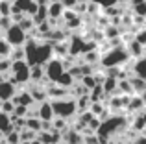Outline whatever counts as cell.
<instances>
[{
    "label": "cell",
    "instance_id": "cell-1",
    "mask_svg": "<svg viewBox=\"0 0 146 144\" xmlns=\"http://www.w3.org/2000/svg\"><path fill=\"white\" fill-rule=\"evenodd\" d=\"M24 50L26 63L30 67H46L54 59V44L50 41H39L35 37H28Z\"/></svg>",
    "mask_w": 146,
    "mask_h": 144
},
{
    "label": "cell",
    "instance_id": "cell-2",
    "mask_svg": "<svg viewBox=\"0 0 146 144\" xmlns=\"http://www.w3.org/2000/svg\"><path fill=\"white\" fill-rule=\"evenodd\" d=\"M131 55H129L128 48L126 46H118V48H111L107 54L102 55V61H100V67L104 70L109 69H124V67L131 65Z\"/></svg>",
    "mask_w": 146,
    "mask_h": 144
},
{
    "label": "cell",
    "instance_id": "cell-3",
    "mask_svg": "<svg viewBox=\"0 0 146 144\" xmlns=\"http://www.w3.org/2000/svg\"><path fill=\"white\" fill-rule=\"evenodd\" d=\"M54 113H56V118H65L70 122L74 116H78V104H76V98H63V100H54L52 102Z\"/></svg>",
    "mask_w": 146,
    "mask_h": 144
},
{
    "label": "cell",
    "instance_id": "cell-4",
    "mask_svg": "<svg viewBox=\"0 0 146 144\" xmlns=\"http://www.w3.org/2000/svg\"><path fill=\"white\" fill-rule=\"evenodd\" d=\"M9 79L15 83L17 87H28L32 83V67L28 65L26 61H17L13 63L11 67V74H9Z\"/></svg>",
    "mask_w": 146,
    "mask_h": 144
},
{
    "label": "cell",
    "instance_id": "cell-5",
    "mask_svg": "<svg viewBox=\"0 0 146 144\" xmlns=\"http://www.w3.org/2000/svg\"><path fill=\"white\" fill-rule=\"evenodd\" d=\"M28 37H30V35H28V33H26L19 24H13L6 33H4V39H6L13 48H21V46H24L26 41H28Z\"/></svg>",
    "mask_w": 146,
    "mask_h": 144
},
{
    "label": "cell",
    "instance_id": "cell-6",
    "mask_svg": "<svg viewBox=\"0 0 146 144\" xmlns=\"http://www.w3.org/2000/svg\"><path fill=\"white\" fill-rule=\"evenodd\" d=\"M44 70H46V79H48L50 83H57L61 79V76L67 72L63 61H61V59H57V57H54L52 61L44 67Z\"/></svg>",
    "mask_w": 146,
    "mask_h": 144
},
{
    "label": "cell",
    "instance_id": "cell-7",
    "mask_svg": "<svg viewBox=\"0 0 146 144\" xmlns=\"http://www.w3.org/2000/svg\"><path fill=\"white\" fill-rule=\"evenodd\" d=\"M83 22H85V18L82 17V15H78L74 9H67L63 15V28L68 30V32H76V30H80L83 26Z\"/></svg>",
    "mask_w": 146,
    "mask_h": 144
},
{
    "label": "cell",
    "instance_id": "cell-8",
    "mask_svg": "<svg viewBox=\"0 0 146 144\" xmlns=\"http://www.w3.org/2000/svg\"><path fill=\"white\" fill-rule=\"evenodd\" d=\"M19 87L9 79V76H4L0 79V102H9L17 96Z\"/></svg>",
    "mask_w": 146,
    "mask_h": 144
},
{
    "label": "cell",
    "instance_id": "cell-9",
    "mask_svg": "<svg viewBox=\"0 0 146 144\" xmlns=\"http://www.w3.org/2000/svg\"><path fill=\"white\" fill-rule=\"evenodd\" d=\"M46 92H48V100L54 102V100H63V98H70V90L68 89H63L59 87L57 83H48L46 85Z\"/></svg>",
    "mask_w": 146,
    "mask_h": 144
},
{
    "label": "cell",
    "instance_id": "cell-10",
    "mask_svg": "<svg viewBox=\"0 0 146 144\" xmlns=\"http://www.w3.org/2000/svg\"><path fill=\"white\" fill-rule=\"evenodd\" d=\"M26 89L30 90V94H32L33 102H35L37 105L43 104V102H48V92H46V87L44 85H37V83H30Z\"/></svg>",
    "mask_w": 146,
    "mask_h": 144
},
{
    "label": "cell",
    "instance_id": "cell-11",
    "mask_svg": "<svg viewBox=\"0 0 146 144\" xmlns=\"http://www.w3.org/2000/svg\"><path fill=\"white\" fill-rule=\"evenodd\" d=\"M37 116H39L43 122H54L56 118V113H54V107H52V102H43V104L37 105Z\"/></svg>",
    "mask_w": 146,
    "mask_h": 144
},
{
    "label": "cell",
    "instance_id": "cell-12",
    "mask_svg": "<svg viewBox=\"0 0 146 144\" xmlns=\"http://www.w3.org/2000/svg\"><path fill=\"white\" fill-rule=\"evenodd\" d=\"M13 104L15 105H24V107H33V105H37L35 102H33L32 94H30L28 89H19L17 96L13 98Z\"/></svg>",
    "mask_w": 146,
    "mask_h": 144
},
{
    "label": "cell",
    "instance_id": "cell-13",
    "mask_svg": "<svg viewBox=\"0 0 146 144\" xmlns=\"http://www.w3.org/2000/svg\"><path fill=\"white\" fill-rule=\"evenodd\" d=\"M129 69H131V76L146 79V55H143V57H139V59H133Z\"/></svg>",
    "mask_w": 146,
    "mask_h": 144
},
{
    "label": "cell",
    "instance_id": "cell-14",
    "mask_svg": "<svg viewBox=\"0 0 146 144\" xmlns=\"http://www.w3.org/2000/svg\"><path fill=\"white\" fill-rule=\"evenodd\" d=\"M65 11H67V7L63 6V2H52L48 6V18H52V20H61Z\"/></svg>",
    "mask_w": 146,
    "mask_h": 144
},
{
    "label": "cell",
    "instance_id": "cell-15",
    "mask_svg": "<svg viewBox=\"0 0 146 144\" xmlns=\"http://www.w3.org/2000/svg\"><path fill=\"white\" fill-rule=\"evenodd\" d=\"M70 55V43L63 41V43H56L54 44V57L57 59H67Z\"/></svg>",
    "mask_w": 146,
    "mask_h": 144
},
{
    "label": "cell",
    "instance_id": "cell-16",
    "mask_svg": "<svg viewBox=\"0 0 146 144\" xmlns=\"http://www.w3.org/2000/svg\"><path fill=\"white\" fill-rule=\"evenodd\" d=\"M11 131H15L13 122H11V115H6V113L0 111V133H2L4 137H7Z\"/></svg>",
    "mask_w": 146,
    "mask_h": 144
},
{
    "label": "cell",
    "instance_id": "cell-17",
    "mask_svg": "<svg viewBox=\"0 0 146 144\" xmlns=\"http://www.w3.org/2000/svg\"><path fill=\"white\" fill-rule=\"evenodd\" d=\"M126 48H128L131 59H139V57H143V55L146 54V48L141 43H137V41H131L129 44H126Z\"/></svg>",
    "mask_w": 146,
    "mask_h": 144
},
{
    "label": "cell",
    "instance_id": "cell-18",
    "mask_svg": "<svg viewBox=\"0 0 146 144\" xmlns=\"http://www.w3.org/2000/svg\"><path fill=\"white\" fill-rule=\"evenodd\" d=\"M131 78V76H129ZM128 79H120L118 81V94H126V96H135V90H133V85L131 81Z\"/></svg>",
    "mask_w": 146,
    "mask_h": 144
},
{
    "label": "cell",
    "instance_id": "cell-19",
    "mask_svg": "<svg viewBox=\"0 0 146 144\" xmlns=\"http://www.w3.org/2000/svg\"><path fill=\"white\" fill-rule=\"evenodd\" d=\"M76 83H78V81L74 79V76H72L70 72H65V74L61 76V79L57 81V85H59V87H63V89H68V90H70L72 87L76 85Z\"/></svg>",
    "mask_w": 146,
    "mask_h": 144
},
{
    "label": "cell",
    "instance_id": "cell-20",
    "mask_svg": "<svg viewBox=\"0 0 146 144\" xmlns=\"http://www.w3.org/2000/svg\"><path fill=\"white\" fill-rule=\"evenodd\" d=\"M129 81H131V85H133V90H135V94H143L146 92V79L143 78H137V76H131L129 78Z\"/></svg>",
    "mask_w": 146,
    "mask_h": 144
},
{
    "label": "cell",
    "instance_id": "cell-21",
    "mask_svg": "<svg viewBox=\"0 0 146 144\" xmlns=\"http://www.w3.org/2000/svg\"><path fill=\"white\" fill-rule=\"evenodd\" d=\"M26 127L32 131H35L37 135L43 131V120L39 118V116H33V118H26Z\"/></svg>",
    "mask_w": 146,
    "mask_h": 144
},
{
    "label": "cell",
    "instance_id": "cell-22",
    "mask_svg": "<svg viewBox=\"0 0 146 144\" xmlns=\"http://www.w3.org/2000/svg\"><path fill=\"white\" fill-rule=\"evenodd\" d=\"M104 35H106V41L118 39V37H122V28H118V26H107L104 30Z\"/></svg>",
    "mask_w": 146,
    "mask_h": 144
},
{
    "label": "cell",
    "instance_id": "cell-23",
    "mask_svg": "<svg viewBox=\"0 0 146 144\" xmlns=\"http://www.w3.org/2000/svg\"><path fill=\"white\" fill-rule=\"evenodd\" d=\"M89 2L96 4V6H98L102 11H106V9H109V7L120 6V2H122V0H89Z\"/></svg>",
    "mask_w": 146,
    "mask_h": 144
},
{
    "label": "cell",
    "instance_id": "cell-24",
    "mask_svg": "<svg viewBox=\"0 0 146 144\" xmlns=\"http://www.w3.org/2000/svg\"><path fill=\"white\" fill-rule=\"evenodd\" d=\"M11 52H13V46H11V44L4 39V35H2V37H0V59L9 57Z\"/></svg>",
    "mask_w": 146,
    "mask_h": 144
},
{
    "label": "cell",
    "instance_id": "cell-25",
    "mask_svg": "<svg viewBox=\"0 0 146 144\" xmlns=\"http://www.w3.org/2000/svg\"><path fill=\"white\" fill-rule=\"evenodd\" d=\"M13 2L11 0H0V17H11Z\"/></svg>",
    "mask_w": 146,
    "mask_h": 144
},
{
    "label": "cell",
    "instance_id": "cell-26",
    "mask_svg": "<svg viewBox=\"0 0 146 144\" xmlns=\"http://www.w3.org/2000/svg\"><path fill=\"white\" fill-rule=\"evenodd\" d=\"M9 59H11L13 63H17V61H26V50H24V46L13 48V52H11Z\"/></svg>",
    "mask_w": 146,
    "mask_h": 144
},
{
    "label": "cell",
    "instance_id": "cell-27",
    "mask_svg": "<svg viewBox=\"0 0 146 144\" xmlns=\"http://www.w3.org/2000/svg\"><path fill=\"white\" fill-rule=\"evenodd\" d=\"M15 109H17V105L13 104V100H9V102H2V104H0V111L6 113V115H13Z\"/></svg>",
    "mask_w": 146,
    "mask_h": 144
},
{
    "label": "cell",
    "instance_id": "cell-28",
    "mask_svg": "<svg viewBox=\"0 0 146 144\" xmlns=\"http://www.w3.org/2000/svg\"><path fill=\"white\" fill-rule=\"evenodd\" d=\"M13 24H15V22H13L11 17H0V32H2V33H6Z\"/></svg>",
    "mask_w": 146,
    "mask_h": 144
},
{
    "label": "cell",
    "instance_id": "cell-29",
    "mask_svg": "<svg viewBox=\"0 0 146 144\" xmlns=\"http://www.w3.org/2000/svg\"><path fill=\"white\" fill-rule=\"evenodd\" d=\"M82 83H83V85H85L89 90H93V89H96V87H98L94 76H83V78H82Z\"/></svg>",
    "mask_w": 146,
    "mask_h": 144
},
{
    "label": "cell",
    "instance_id": "cell-30",
    "mask_svg": "<svg viewBox=\"0 0 146 144\" xmlns=\"http://www.w3.org/2000/svg\"><path fill=\"white\" fill-rule=\"evenodd\" d=\"M131 13L135 15V17H146V2L131 6Z\"/></svg>",
    "mask_w": 146,
    "mask_h": 144
},
{
    "label": "cell",
    "instance_id": "cell-31",
    "mask_svg": "<svg viewBox=\"0 0 146 144\" xmlns=\"http://www.w3.org/2000/svg\"><path fill=\"white\" fill-rule=\"evenodd\" d=\"M6 142L9 144H21V131H11L6 137Z\"/></svg>",
    "mask_w": 146,
    "mask_h": 144
},
{
    "label": "cell",
    "instance_id": "cell-32",
    "mask_svg": "<svg viewBox=\"0 0 146 144\" xmlns=\"http://www.w3.org/2000/svg\"><path fill=\"white\" fill-rule=\"evenodd\" d=\"M135 41H137V43H141V44H143V46L146 48V28L137 30V33H135Z\"/></svg>",
    "mask_w": 146,
    "mask_h": 144
},
{
    "label": "cell",
    "instance_id": "cell-33",
    "mask_svg": "<svg viewBox=\"0 0 146 144\" xmlns=\"http://www.w3.org/2000/svg\"><path fill=\"white\" fill-rule=\"evenodd\" d=\"M82 2H87V0H63V6L67 7V9H74V7Z\"/></svg>",
    "mask_w": 146,
    "mask_h": 144
},
{
    "label": "cell",
    "instance_id": "cell-34",
    "mask_svg": "<svg viewBox=\"0 0 146 144\" xmlns=\"http://www.w3.org/2000/svg\"><path fill=\"white\" fill-rule=\"evenodd\" d=\"M83 144H100L98 135H87V137H85V142H83Z\"/></svg>",
    "mask_w": 146,
    "mask_h": 144
},
{
    "label": "cell",
    "instance_id": "cell-35",
    "mask_svg": "<svg viewBox=\"0 0 146 144\" xmlns=\"http://www.w3.org/2000/svg\"><path fill=\"white\" fill-rule=\"evenodd\" d=\"M133 144H146V135H139V137L133 141Z\"/></svg>",
    "mask_w": 146,
    "mask_h": 144
},
{
    "label": "cell",
    "instance_id": "cell-36",
    "mask_svg": "<svg viewBox=\"0 0 146 144\" xmlns=\"http://www.w3.org/2000/svg\"><path fill=\"white\" fill-rule=\"evenodd\" d=\"M129 2V6H137V4H143V2H146V0H128Z\"/></svg>",
    "mask_w": 146,
    "mask_h": 144
},
{
    "label": "cell",
    "instance_id": "cell-37",
    "mask_svg": "<svg viewBox=\"0 0 146 144\" xmlns=\"http://www.w3.org/2000/svg\"><path fill=\"white\" fill-rule=\"evenodd\" d=\"M39 6H50V0H35Z\"/></svg>",
    "mask_w": 146,
    "mask_h": 144
},
{
    "label": "cell",
    "instance_id": "cell-38",
    "mask_svg": "<svg viewBox=\"0 0 146 144\" xmlns=\"http://www.w3.org/2000/svg\"><path fill=\"white\" fill-rule=\"evenodd\" d=\"M141 98H143V102H144V105H146V92H143V94H141Z\"/></svg>",
    "mask_w": 146,
    "mask_h": 144
},
{
    "label": "cell",
    "instance_id": "cell-39",
    "mask_svg": "<svg viewBox=\"0 0 146 144\" xmlns=\"http://www.w3.org/2000/svg\"><path fill=\"white\" fill-rule=\"evenodd\" d=\"M109 144H118V142H117V141H111V142H109Z\"/></svg>",
    "mask_w": 146,
    "mask_h": 144
},
{
    "label": "cell",
    "instance_id": "cell-40",
    "mask_svg": "<svg viewBox=\"0 0 146 144\" xmlns=\"http://www.w3.org/2000/svg\"><path fill=\"white\" fill-rule=\"evenodd\" d=\"M32 144H43V142H39V141H35V142H32Z\"/></svg>",
    "mask_w": 146,
    "mask_h": 144
},
{
    "label": "cell",
    "instance_id": "cell-41",
    "mask_svg": "<svg viewBox=\"0 0 146 144\" xmlns=\"http://www.w3.org/2000/svg\"><path fill=\"white\" fill-rule=\"evenodd\" d=\"M2 78H4V76H2V74H0V79H2Z\"/></svg>",
    "mask_w": 146,
    "mask_h": 144
},
{
    "label": "cell",
    "instance_id": "cell-42",
    "mask_svg": "<svg viewBox=\"0 0 146 144\" xmlns=\"http://www.w3.org/2000/svg\"><path fill=\"white\" fill-rule=\"evenodd\" d=\"M11 2H17V0H11Z\"/></svg>",
    "mask_w": 146,
    "mask_h": 144
}]
</instances>
